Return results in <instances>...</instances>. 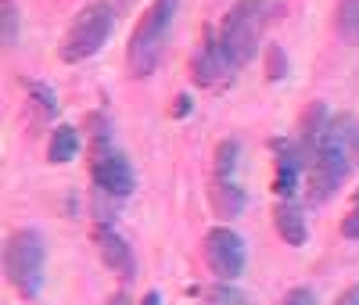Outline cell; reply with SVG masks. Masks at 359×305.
Here are the masks:
<instances>
[{"mask_svg":"<svg viewBox=\"0 0 359 305\" xmlns=\"http://www.w3.org/2000/svg\"><path fill=\"white\" fill-rule=\"evenodd\" d=\"M355 130H359V122L348 111L327 118L320 147H316V155H313V162L306 169V176H309V187H306L309 191V205H323L331 194H338V187L348 179L352 162L359 158Z\"/></svg>","mask_w":359,"mask_h":305,"instance_id":"1","label":"cell"},{"mask_svg":"<svg viewBox=\"0 0 359 305\" xmlns=\"http://www.w3.org/2000/svg\"><path fill=\"white\" fill-rule=\"evenodd\" d=\"M90 179L108 198H130L137 191L133 165L111 144V122L104 115H90Z\"/></svg>","mask_w":359,"mask_h":305,"instance_id":"2","label":"cell"},{"mask_svg":"<svg viewBox=\"0 0 359 305\" xmlns=\"http://www.w3.org/2000/svg\"><path fill=\"white\" fill-rule=\"evenodd\" d=\"M277 18V4L273 0H237V4L226 11L223 25H219V43L223 50L230 54V61L237 69L248 65V61L255 57L262 36L269 22Z\"/></svg>","mask_w":359,"mask_h":305,"instance_id":"3","label":"cell"},{"mask_svg":"<svg viewBox=\"0 0 359 305\" xmlns=\"http://www.w3.org/2000/svg\"><path fill=\"white\" fill-rule=\"evenodd\" d=\"M176 11H180V0H151V8L140 15L133 36L126 43V65H130L133 79H147L158 69L169 29L176 22Z\"/></svg>","mask_w":359,"mask_h":305,"instance_id":"4","label":"cell"},{"mask_svg":"<svg viewBox=\"0 0 359 305\" xmlns=\"http://www.w3.org/2000/svg\"><path fill=\"white\" fill-rule=\"evenodd\" d=\"M43 266H47V240L36 226H22L4 244V273L11 287L33 301L43 291Z\"/></svg>","mask_w":359,"mask_h":305,"instance_id":"5","label":"cell"},{"mask_svg":"<svg viewBox=\"0 0 359 305\" xmlns=\"http://www.w3.org/2000/svg\"><path fill=\"white\" fill-rule=\"evenodd\" d=\"M111 29H115V8L108 0H90V4L69 22L57 54H62L65 65L90 61L94 54L104 50V43L111 40Z\"/></svg>","mask_w":359,"mask_h":305,"instance_id":"6","label":"cell"},{"mask_svg":"<svg viewBox=\"0 0 359 305\" xmlns=\"http://www.w3.org/2000/svg\"><path fill=\"white\" fill-rule=\"evenodd\" d=\"M205 262L212 269L216 280H237L248 266V248H245V237L237 233L233 226L219 223L205 233Z\"/></svg>","mask_w":359,"mask_h":305,"instance_id":"7","label":"cell"},{"mask_svg":"<svg viewBox=\"0 0 359 305\" xmlns=\"http://www.w3.org/2000/svg\"><path fill=\"white\" fill-rule=\"evenodd\" d=\"M269 151H273V191H277V198H294L298 187H302V176H306L302 147H298L294 137H273L269 140Z\"/></svg>","mask_w":359,"mask_h":305,"instance_id":"8","label":"cell"},{"mask_svg":"<svg viewBox=\"0 0 359 305\" xmlns=\"http://www.w3.org/2000/svg\"><path fill=\"white\" fill-rule=\"evenodd\" d=\"M233 69H237V65L230 61V54L223 50L219 33H205L198 54L191 57V76H194V83H198V86H219V83H230Z\"/></svg>","mask_w":359,"mask_h":305,"instance_id":"9","label":"cell"},{"mask_svg":"<svg viewBox=\"0 0 359 305\" xmlns=\"http://www.w3.org/2000/svg\"><path fill=\"white\" fill-rule=\"evenodd\" d=\"M94 248H97L101 262H104L111 273H118V277H133V269H137L133 248H130V240L118 233L111 223L101 219V223L94 226Z\"/></svg>","mask_w":359,"mask_h":305,"instance_id":"10","label":"cell"},{"mask_svg":"<svg viewBox=\"0 0 359 305\" xmlns=\"http://www.w3.org/2000/svg\"><path fill=\"white\" fill-rule=\"evenodd\" d=\"M273 226L280 233L284 244H291V248H302L306 237H309V223H306V208L298 205L294 198H280L273 205Z\"/></svg>","mask_w":359,"mask_h":305,"instance_id":"11","label":"cell"},{"mask_svg":"<svg viewBox=\"0 0 359 305\" xmlns=\"http://www.w3.org/2000/svg\"><path fill=\"white\" fill-rule=\"evenodd\" d=\"M208 201H212V212L223 219V223H230V219H237L245 212V205H248V194L241 191V183H237V176L233 179H219V176H212V187H208Z\"/></svg>","mask_w":359,"mask_h":305,"instance_id":"12","label":"cell"},{"mask_svg":"<svg viewBox=\"0 0 359 305\" xmlns=\"http://www.w3.org/2000/svg\"><path fill=\"white\" fill-rule=\"evenodd\" d=\"M327 118H331V111H327L323 101H313L306 111H302V122H298V147H302V158H306V169L316 155V147H320V137L327 130Z\"/></svg>","mask_w":359,"mask_h":305,"instance_id":"13","label":"cell"},{"mask_svg":"<svg viewBox=\"0 0 359 305\" xmlns=\"http://www.w3.org/2000/svg\"><path fill=\"white\" fill-rule=\"evenodd\" d=\"M76 155H79V133H76V126H69V122L54 126L50 144H47V158H50L54 165H65V162H72Z\"/></svg>","mask_w":359,"mask_h":305,"instance_id":"14","label":"cell"},{"mask_svg":"<svg viewBox=\"0 0 359 305\" xmlns=\"http://www.w3.org/2000/svg\"><path fill=\"white\" fill-rule=\"evenodd\" d=\"M334 33L359 47V0H338V8H334Z\"/></svg>","mask_w":359,"mask_h":305,"instance_id":"15","label":"cell"},{"mask_svg":"<svg viewBox=\"0 0 359 305\" xmlns=\"http://www.w3.org/2000/svg\"><path fill=\"white\" fill-rule=\"evenodd\" d=\"M205 305H255L248 291H241L233 280H216L212 287H205L201 291Z\"/></svg>","mask_w":359,"mask_h":305,"instance_id":"16","label":"cell"},{"mask_svg":"<svg viewBox=\"0 0 359 305\" xmlns=\"http://www.w3.org/2000/svg\"><path fill=\"white\" fill-rule=\"evenodd\" d=\"M237 162H241V144L230 137V140H223V144L216 147V169H212V176L233 179V176H237Z\"/></svg>","mask_w":359,"mask_h":305,"instance_id":"17","label":"cell"},{"mask_svg":"<svg viewBox=\"0 0 359 305\" xmlns=\"http://www.w3.org/2000/svg\"><path fill=\"white\" fill-rule=\"evenodd\" d=\"M25 90H29V101H33L47 118L57 115V94H54L47 83H40V79H25Z\"/></svg>","mask_w":359,"mask_h":305,"instance_id":"18","label":"cell"},{"mask_svg":"<svg viewBox=\"0 0 359 305\" xmlns=\"http://www.w3.org/2000/svg\"><path fill=\"white\" fill-rule=\"evenodd\" d=\"M0 22H4V29H0L4 47H15L18 36H22V11H18L15 0H4V15H0Z\"/></svg>","mask_w":359,"mask_h":305,"instance_id":"19","label":"cell"},{"mask_svg":"<svg viewBox=\"0 0 359 305\" xmlns=\"http://www.w3.org/2000/svg\"><path fill=\"white\" fill-rule=\"evenodd\" d=\"M287 76V54L273 43V47H266V79L269 83H280Z\"/></svg>","mask_w":359,"mask_h":305,"instance_id":"20","label":"cell"},{"mask_svg":"<svg viewBox=\"0 0 359 305\" xmlns=\"http://www.w3.org/2000/svg\"><path fill=\"white\" fill-rule=\"evenodd\" d=\"M341 237L359 240V191H355V198H352V205L345 212V219H341Z\"/></svg>","mask_w":359,"mask_h":305,"instance_id":"21","label":"cell"},{"mask_svg":"<svg viewBox=\"0 0 359 305\" xmlns=\"http://www.w3.org/2000/svg\"><path fill=\"white\" fill-rule=\"evenodd\" d=\"M280 305H316V294H313L309 287H291Z\"/></svg>","mask_w":359,"mask_h":305,"instance_id":"22","label":"cell"},{"mask_svg":"<svg viewBox=\"0 0 359 305\" xmlns=\"http://www.w3.org/2000/svg\"><path fill=\"white\" fill-rule=\"evenodd\" d=\"M191 111H194V97H191V94H176V97H172V108H169L172 118H187Z\"/></svg>","mask_w":359,"mask_h":305,"instance_id":"23","label":"cell"},{"mask_svg":"<svg viewBox=\"0 0 359 305\" xmlns=\"http://www.w3.org/2000/svg\"><path fill=\"white\" fill-rule=\"evenodd\" d=\"M334 305H359V284H348V287L341 291V298H338Z\"/></svg>","mask_w":359,"mask_h":305,"instance_id":"24","label":"cell"},{"mask_svg":"<svg viewBox=\"0 0 359 305\" xmlns=\"http://www.w3.org/2000/svg\"><path fill=\"white\" fill-rule=\"evenodd\" d=\"M137 305H162V294H158V291H147V294H144Z\"/></svg>","mask_w":359,"mask_h":305,"instance_id":"25","label":"cell"},{"mask_svg":"<svg viewBox=\"0 0 359 305\" xmlns=\"http://www.w3.org/2000/svg\"><path fill=\"white\" fill-rule=\"evenodd\" d=\"M108 305H130V298H126V294H115V298H111Z\"/></svg>","mask_w":359,"mask_h":305,"instance_id":"26","label":"cell"},{"mask_svg":"<svg viewBox=\"0 0 359 305\" xmlns=\"http://www.w3.org/2000/svg\"><path fill=\"white\" fill-rule=\"evenodd\" d=\"M118 4H123V8H133V4H137V0H118Z\"/></svg>","mask_w":359,"mask_h":305,"instance_id":"27","label":"cell"},{"mask_svg":"<svg viewBox=\"0 0 359 305\" xmlns=\"http://www.w3.org/2000/svg\"><path fill=\"white\" fill-rule=\"evenodd\" d=\"M355 151H359V130H355Z\"/></svg>","mask_w":359,"mask_h":305,"instance_id":"28","label":"cell"}]
</instances>
